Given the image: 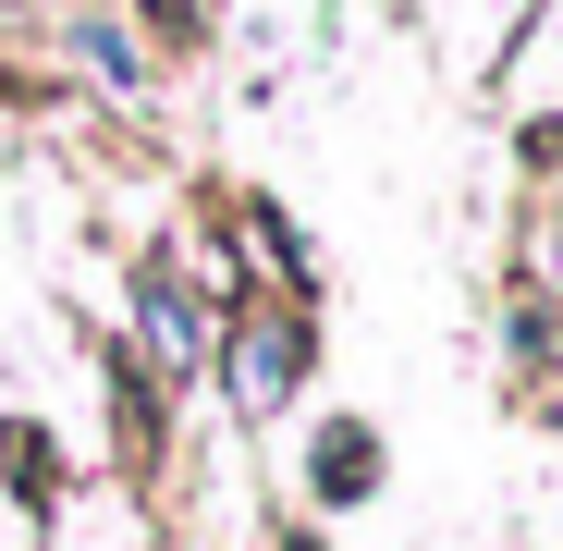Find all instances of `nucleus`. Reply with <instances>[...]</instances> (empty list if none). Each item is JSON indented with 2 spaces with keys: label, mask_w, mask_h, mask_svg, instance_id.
I'll return each mask as SVG.
<instances>
[{
  "label": "nucleus",
  "mask_w": 563,
  "mask_h": 551,
  "mask_svg": "<svg viewBox=\"0 0 563 551\" xmlns=\"http://www.w3.org/2000/svg\"><path fill=\"white\" fill-rule=\"evenodd\" d=\"M295 367H307V331H295V319H282V331H257V343H233L245 405H282V393H295Z\"/></svg>",
  "instance_id": "1"
},
{
  "label": "nucleus",
  "mask_w": 563,
  "mask_h": 551,
  "mask_svg": "<svg viewBox=\"0 0 563 551\" xmlns=\"http://www.w3.org/2000/svg\"><path fill=\"white\" fill-rule=\"evenodd\" d=\"M307 466H319V491H343V503H355V491H380V441L343 417V429H319V453H307Z\"/></svg>",
  "instance_id": "2"
}]
</instances>
